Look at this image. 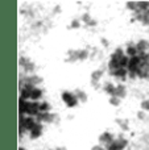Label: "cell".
I'll list each match as a JSON object with an SVG mask.
<instances>
[{"mask_svg": "<svg viewBox=\"0 0 149 150\" xmlns=\"http://www.w3.org/2000/svg\"><path fill=\"white\" fill-rule=\"evenodd\" d=\"M62 99L69 107H74V105H77V103H78V98H77V95L70 93V92H63Z\"/></svg>", "mask_w": 149, "mask_h": 150, "instance_id": "cell-1", "label": "cell"}, {"mask_svg": "<svg viewBox=\"0 0 149 150\" xmlns=\"http://www.w3.org/2000/svg\"><path fill=\"white\" fill-rule=\"evenodd\" d=\"M100 142L111 146L112 145V142H114V137L110 134V133H104V134H102V137H100Z\"/></svg>", "mask_w": 149, "mask_h": 150, "instance_id": "cell-2", "label": "cell"}, {"mask_svg": "<svg viewBox=\"0 0 149 150\" xmlns=\"http://www.w3.org/2000/svg\"><path fill=\"white\" fill-rule=\"evenodd\" d=\"M137 50H139V53H141V54H145V52H147V49L149 47V44L147 41H140L139 44L136 45Z\"/></svg>", "mask_w": 149, "mask_h": 150, "instance_id": "cell-3", "label": "cell"}, {"mask_svg": "<svg viewBox=\"0 0 149 150\" xmlns=\"http://www.w3.org/2000/svg\"><path fill=\"white\" fill-rule=\"evenodd\" d=\"M126 95V88L123 86H116L115 88V92H114L112 96H116V98H123Z\"/></svg>", "mask_w": 149, "mask_h": 150, "instance_id": "cell-4", "label": "cell"}, {"mask_svg": "<svg viewBox=\"0 0 149 150\" xmlns=\"http://www.w3.org/2000/svg\"><path fill=\"white\" fill-rule=\"evenodd\" d=\"M78 95H77V98L79 99V100H83V101H86V99H87V96H86V93L84 92H82V91H78Z\"/></svg>", "mask_w": 149, "mask_h": 150, "instance_id": "cell-5", "label": "cell"}, {"mask_svg": "<svg viewBox=\"0 0 149 150\" xmlns=\"http://www.w3.org/2000/svg\"><path fill=\"white\" fill-rule=\"evenodd\" d=\"M100 76H102V73H100V71H95V73H92V79L94 80L100 79Z\"/></svg>", "mask_w": 149, "mask_h": 150, "instance_id": "cell-6", "label": "cell"}, {"mask_svg": "<svg viewBox=\"0 0 149 150\" xmlns=\"http://www.w3.org/2000/svg\"><path fill=\"white\" fill-rule=\"evenodd\" d=\"M110 101H111V104H115V105H118V104L120 103V99H119V98H116V96H112Z\"/></svg>", "mask_w": 149, "mask_h": 150, "instance_id": "cell-7", "label": "cell"}, {"mask_svg": "<svg viewBox=\"0 0 149 150\" xmlns=\"http://www.w3.org/2000/svg\"><path fill=\"white\" fill-rule=\"evenodd\" d=\"M92 150H106V149L102 148V146H94V148H92Z\"/></svg>", "mask_w": 149, "mask_h": 150, "instance_id": "cell-8", "label": "cell"}]
</instances>
